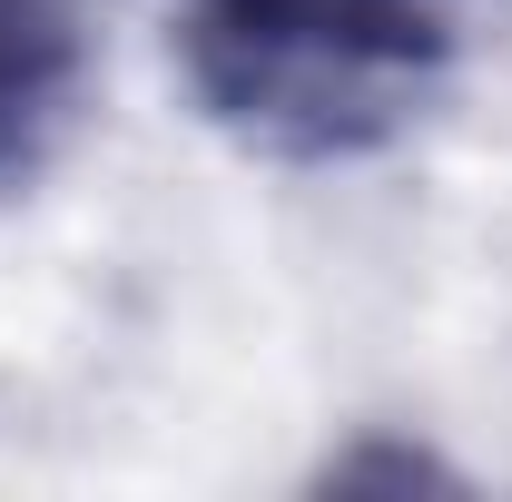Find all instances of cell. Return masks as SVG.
Returning <instances> with one entry per match:
<instances>
[{
	"mask_svg": "<svg viewBox=\"0 0 512 502\" xmlns=\"http://www.w3.org/2000/svg\"><path fill=\"white\" fill-rule=\"evenodd\" d=\"M188 79L276 158H345L414 119L453 50L444 0H188Z\"/></svg>",
	"mask_w": 512,
	"mask_h": 502,
	"instance_id": "obj_1",
	"label": "cell"
},
{
	"mask_svg": "<svg viewBox=\"0 0 512 502\" xmlns=\"http://www.w3.org/2000/svg\"><path fill=\"white\" fill-rule=\"evenodd\" d=\"M60 79H69L60 20L30 10V0H0V168H20L40 148V128L60 109Z\"/></svg>",
	"mask_w": 512,
	"mask_h": 502,
	"instance_id": "obj_2",
	"label": "cell"
}]
</instances>
